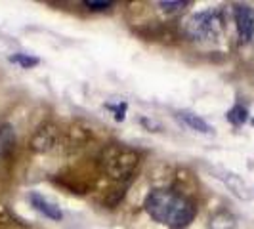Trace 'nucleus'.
<instances>
[{
	"label": "nucleus",
	"mask_w": 254,
	"mask_h": 229,
	"mask_svg": "<svg viewBox=\"0 0 254 229\" xmlns=\"http://www.w3.org/2000/svg\"><path fill=\"white\" fill-rule=\"evenodd\" d=\"M84 6H86L88 10H92V12H102V10L111 8L113 2H111V0H86Z\"/></svg>",
	"instance_id": "f8f14e48"
},
{
	"label": "nucleus",
	"mask_w": 254,
	"mask_h": 229,
	"mask_svg": "<svg viewBox=\"0 0 254 229\" xmlns=\"http://www.w3.org/2000/svg\"><path fill=\"white\" fill-rule=\"evenodd\" d=\"M56 141H58V130L54 124H46L37 130V134L31 140V147L38 153H46L56 145Z\"/></svg>",
	"instance_id": "423d86ee"
},
{
	"label": "nucleus",
	"mask_w": 254,
	"mask_h": 229,
	"mask_svg": "<svg viewBox=\"0 0 254 229\" xmlns=\"http://www.w3.org/2000/svg\"><path fill=\"white\" fill-rule=\"evenodd\" d=\"M186 33L191 40H216L222 33V15L216 10H203L193 13L186 21Z\"/></svg>",
	"instance_id": "f03ea898"
},
{
	"label": "nucleus",
	"mask_w": 254,
	"mask_h": 229,
	"mask_svg": "<svg viewBox=\"0 0 254 229\" xmlns=\"http://www.w3.org/2000/svg\"><path fill=\"white\" fill-rule=\"evenodd\" d=\"M145 212L168 229H186L197 214L195 204L172 189H155L145 197Z\"/></svg>",
	"instance_id": "f257e3e1"
},
{
	"label": "nucleus",
	"mask_w": 254,
	"mask_h": 229,
	"mask_svg": "<svg viewBox=\"0 0 254 229\" xmlns=\"http://www.w3.org/2000/svg\"><path fill=\"white\" fill-rule=\"evenodd\" d=\"M159 6L165 10V12L172 13V12H178V10H182V8H186L188 6V2L186 0H176V2H170V0H163V2H159Z\"/></svg>",
	"instance_id": "ddd939ff"
},
{
	"label": "nucleus",
	"mask_w": 254,
	"mask_h": 229,
	"mask_svg": "<svg viewBox=\"0 0 254 229\" xmlns=\"http://www.w3.org/2000/svg\"><path fill=\"white\" fill-rule=\"evenodd\" d=\"M178 118L186 126H190L191 130H195V132H201V134H210V132H212V128L208 126V122H206L204 118H201L199 114L190 113V111H180Z\"/></svg>",
	"instance_id": "0eeeda50"
},
{
	"label": "nucleus",
	"mask_w": 254,
	"mask_h": 229,
	"mask_svg": "<svg viewBox=\"0 0 254 229\" xmlns=\"http://www.w3.org/2000/svg\"><path fill=\"white\" fill-rule=\"evenodd\" d=\"M138 163H140L138 153L128 149V147H123V145L109 147L105 151V159H103L105 172L113 179H125L132 176Z\"/></svg>",
	"instance_id": "7ed1b4c3"
},
{
	"label": "nucleus",
	"mask_w": 254,
	"mask_h": 229,
	"mask_svg": "<svg viewBox=\"0 0 254 229\" xmlns=\"http://www.w3.org/2000/svg\"><path fill=\"white\" fill-rule=\"evenodd\" d=\"M220 178L226 181V185L231 189V193H233V195H237L239 199H249V197H251L247 183H245L239 176H235V174H224V176H220Z\"/></svg>",
	"instance_id": "1a4fd4ad"
},
{
	"label": "nucleus",
	"mask_w": 254,
	"mask_h": 229,
	"mask_svg": "<svg viewBox=\"0 0 254 229\" xmlns=\"http://www.w3.org/2000/svg\"><path fill=\"white\" fill-rule=\"evenodd\" d=\"M10 61H12V63L21 65L23 69H29V67H35V65H38V57L27 56V54H15V56H10Z\"/></svg>",
	"instance_id": "9b49d317"
},
{
	"label": "nucleus",
	"mask_w": 254,
	"mask_h": 229,
	"mask_svg": "<svg viewBox=\"0 0 254 229\" xmlns=\"http://www.w3.org/2000/svg\"><path fill=\"white\" fill-rule=\"evenodd\" d=\"M29 203H31V206L37 210L38 214H42V216L48 218V220L60 222V220L64 218L62 208H60L58 204H54L52 201H48L46 197H42L40 193H31V195H29Z\"/></svg>",
	"instance_id": "39448f33"
},
{
	"label": "nucleus",
	"mask_w": 254,
	"mask_h": 229,
	"mask_svg": "<svg viewBox=\"0 0 254 229\" xmlns=\"http://www.w3.org/2000/svg\"><path fill=\"white\" fill-rule=\"evenodd\" d=\"M237 228V218L228 210H220L212 214L208 220V229H235Z\"/></svg>",
	"instance_id": "6e6552de"
},
{
	"label": "nucleus",
	"mask_w": 254,
	"mask_h": 229,
	"mask_svg": "<svg viewBox=\"0 0 254 229\" xmlns=\"http://www.w3.org/2000/svg\"><path fill=\"white\" fill-rule=\"evenodd\" d=\"M107 109H111L115 113V120H125L127 113V103H119V105H107Z\"/></svg>",
	"instance_id": "4468645a"
},
{
	"label": "nucleus",
	"mask_w": 254,
	"mask_h": 229,
	"mask_svg": "<svg viewBox=\"0 0 254 229\" xmlns=\"http://www.w3.org/2000/svg\"><path fill=\"white\" fill-rule=\"evenodd\" d=\"M233 19L237 27V35L241 42H251L254 37V8L249 4H235L233 6Z\"/></svg>",
	"instance_id": "20e7f679"
},
{
	"label": "nucleus",
	"mask_w": 254,
	"mask_h": 229,
	"mask_svg": "<svg viewBox=\"0 0 254 229\" xmlns=\"http://www.w3.org/2000/svg\"><path fill=\"white\" fill-rule=\"evenodd\" d=\"M226 118H228L233 126H241V124L247 122V118H249V111H247V107H243V105H235V107H231L228 111Z\"/></svg>",
	"instance_id": "9d476101"
}]
</instances>
